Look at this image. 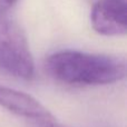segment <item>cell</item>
Returning a JSON list of instances; mask_svg holds the SVG:
<instances>
[{"label":"cell","mask_w":127,"mask_h":127,"mask_svg":"<svg viewBox=\"0 0 127 127\" xmlns=\"http://www.w3.org/2000/svg\"><path fill=\"white\" fill-rule=\"evenodd\" d=\"M45 69L53 79L69 86H105L124 79L126 60L122 56L59 50L45 60Z\"/></svg>","instance_id":"cell-1"},{"label":"cell","mask_w":127,"mask_h":127,"mask_svg":"<svg viewBox=\"0 0 127 127\" xmlns=\"http://www.w3.org/2000/svg\"><path fill=\"white\" fill-rule=\"evenodd\" d=\"M35 62L26 36L9 13L0 12V71L30 80Z\"/></svg>","instance_id":"cell-2"},{"label":"cell","mask_w":127,"mask_h":127,"mask_svg":"<svg viewBox=\"0 0 127 127\" xmlns=\"http://www.w3.org/2000/svg\"><path fill=\"white\" fill-rule=\"evenodd\" d=\"M126 9V0H95L90 10L94 30L103 36L125 35Z\"/></svg>","instance_id":"cell-3"},{"label":"cell","mask_w":127,"mask_h":127,"mask_svg":"<svg viewBox=\"0 0 127 127\" xmlns=\"http://www.w3.org/2000/svg\"><path fill=\"white\" fill-rule=\"evenodd\" d=\"M0 107L28 122L54 118V115L31 95L0 85Z\"/></svg>","instance_id":"cell-4"},{"label":"cell","mask_w":127,"mask_h":127,"mask_svg":"<svg viewBox=\"0 0 127 127\" xmlns=\"http://www.w3.org/2000/svg\"><path fill=\"white\" fill-rule=\"evenodd\" d=\"M28 127H68L66 125L58 123L56 118L45 119V121H37V122H28Z\"/></svg>","instance_id":"cell-5"},{"label":"cell","mask_w":127,"mask_h":127,"mask_svg":"<svg viewBox=\"0 0 127 127\" xmlns=\"http://www.w3.org/2000/svg\"><path fill=\"white\" fill-rule=\"evenodd\" d=\"M18 0H0V12L9 13Z\"/></svg>","instance_id":"cell-6"}]
</instances>
